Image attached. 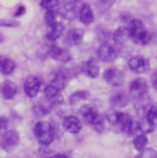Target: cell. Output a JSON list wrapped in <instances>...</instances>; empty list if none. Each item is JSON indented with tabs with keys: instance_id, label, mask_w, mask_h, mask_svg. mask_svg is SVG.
I'll use <instances>...</instances> for the list:
<instances>
[{
	"instance_id": "6da1fadb",
	"label": "cell",
	"mask_w": 157,
	"mask_h": 158,
	"mask_svg": "<svg viewBox=\"0 0 157 158\" xmlns=\"http://www.w3.org/2000/svg\"><path fill=\"white\" fill-rule=\"evenodd\" d=\"M128 30H129L130 38L134 40L135 43L147 44L151 40V38H152L151 33L147 31V28L144 25V22L141 20H139V19H131L129 21Z\"/></svg>"
},
{
	"instance_id": "7a4b0ae2",
	"label": "cell",
	"mask_w": 157,
	"mask_h": 158,
	"mask_svg": "<svg viewBox=\"0 0 157 158\" xmlns=\"http://www.w3.org/2000/svg\"><path fill=\"white\" fill-rule=\"evenodd\" d=\"M33 131H35V135L40 145H50L57 136V130H55L54 125H52L47 121H38L35 125Z\"/></svg>"
},
{
	"instance_id": "3957f363",
	"label": "cell",
	"mask_w": 157,
	"mask_h": 158,
	"mask_svg": "<svg viewBox=\"0 0 157 158\" xmlns=\"http://www.w3.org/2000/svg\"><path fill=\"white\" fill-rule=\"evenodd\" d=\"M81 114L83 119L91 124L96 131L98 132H102L103 131V127H104V124H103V118L101 117V114L91 106H83L81 108Z\"/></svg>"
},
{
	"instance_id": "277c9868",
	"label": "cell",
	"mask_w": 157,
	"mask_h": 158,
	"mask_svg": "<svg viewBox=\"0 0 157 158\" xmlns=\"http://www.w3.org/2000/svg\"><path fill=\"white\" fill-rule=\"evenodd\" d=\"M20 142V135L15 130H10L5 132L0 139V147L4 151H11L14 150Z\"/></svg>"
},
{
	"instance_id": "5b68a950",
	"label": "cell",
	"mask_w": 157,
	"mask_h": 158,
	"mask_svg": "<svg viewBox=\"0 0 157 158\" xmlns=\"http://www.w3.org/2000/svg\"><path fill=\"white\" fill-rule=\"evenodd\" d=\"M129 69L134 73L144 74V73L149 71V69H150L149 59H146L142 55H135V56L130 58V60H129Z\"/></svg>"
},
{
	"instance_id": "8992f818",
	"label": "cell",
	"mask_w": 157,
	"mask_h": 158,
	"mask_svg": "<svg viewBox=\"0 0 157 158\" xmlns=\"http://www.w3.org/2000/svg\"><path fill=\"white\" fill-rule=\"evenodd\" d=\"M97 56L100 60H102L104 63H112L117 59L118 52L113 45H111L108 43H103L97 49Z\"/></svg>"
},
{
	"instance_id": "52a82bcc",
	"label": "cell",
	"mask_w": 157,
	"mask_h": 158,
	"mask_svg": "<svg viewBox=\"0 0 157 158\" xmlns=\"http://www.w3.org/2000/svg\"><path fill=\"white\" fill-rule=\"evenodd\" d=\"M129 91H130V94L135 99L146 96V91H147V82H146V80L140 79V77L133 80L130 86H129Z\"/></svg>"
},
{
	"instance_id": "ba28073f",
	"label": "cell",
	"mask_w": 157,
	"mask_h": 158,
	"mask_svg": "<svg viewBox=\"0 0 157 158\" xmlns=\"http://www.w3.org/2000/svg\"><path fill=\"white\" fill-rule=\"evenodd\" d=\"M39 88H40V80L35 76V75H31L28 76L27 79L25 80V83H23V89H25V93L33 98L38 94Z\"/></svg>"
},
{
	"instance_id": "9c48e42d",
	"label": "cell",
	"mask_w": 157,
	"mask_h": 158,
	"mask_svg": "<svg viewBox=\"0 0 157 158\" xmlns=\"http://www.w3.org/2000/svg\"><path fill=\"white\" fill-rule=\"evenodd\" d=\"M63 32H64V25H63V23L57 22L55 25H53V26L50 27V31H49V32L45 35V37H44L45 44L49 45V48L53 47V45H55V42H57V40L63 35Z\"/></svg>"
},
{
	"instance_id": "30bf717a",
	"label": "cell",
	"mask_w": 157,
	"mask_h": 158,
	"mask_svg": "<svg viewBox=\"0 0 157 158\" xmlns=\"http://www.w3.org/2000/svg\"><path fill=\"white\" fill-rule=\"evenodd\" d=\"M103 79L106 80L108 83L111 85H114V86H119L123 83V80H124V75L123 73L117 69V68H108L104 74H103Z\"/></svg>"
},
{
	"instance_id": "8fae6325",
	"label": "cell",
	"mask_w": 157,
	"mask_h": 158,
	"mask_svg": "<svg viewBox=\"0 0 157 158\" xmlns=\"http://www.w3.org/2000/svg\"><path fill=\"white\" fill-rule=\"evenodd\" d=\"M49 56L53 58L54 60H58V61H62V63H68L71 60V55L70 53L64 49V48H60L58 45H53L49 48V52H48Z\"/></svg>"
},
{
	"instance_id": "7c38bea8",
	"label": "cell",
	"mask_w": 157,
	"mask_h": 158,
	"mask_svg": "<svg viewBox=\"0 0 157 158\" xmlns=\"http://www.w3.org/2000/svg\"><path fill=\"white\" fill-rule=\"evenodd\" d=\"M44 96L48 99V102L52 106H59L63 103V96L60 94V91H58L55 87H53L52 85H48L44 89Z\"/></svg>"
},
{
	"instance_id": "4fadbf2b",
	"label": "cell",
	"mask_w": 157,
	"mask_h": 158,
	"mask_svg": "<svg viewBox=\"0 0 157 158\" xmlns=\"http://www.w3.org/2000/svg\"><path fill=\"white\" fill-rule=\"evenodd\" d=\"M81 69H82L83 74L87 75L88 77L96 79L100 75V65H98V61L96 59H88V60H86L82 64Z\"/></svg>"
},
{
	"instance_id": "5bb4252c",
	"label": "cell",
	"mask_w": 157,
	"mask_h": 158,
	"mask_svg": "<svg viewBox=\"0 0 157 158\" xmlns=\"http://www.w3.org/2000/svg\"><path fill=\"white\" fill-rule=\"evenodd\" d=\"M63 127L71 134H78L82 127V124L80 121V119L75 115H69L63 120Z\"/></svg>"
},
{
	"instance_id": "9a60e30c",
	"label": "cell",
	"mask_w": 157,
	"mask_h": 158,
	"mask_svg": "<svg viewBox=\"0 0 157 158\" xmlns=\"http://www.w3.org/2000/svg\"><path fill=\"white\" fill-rule=\"evenodd\" d=\"M66 82H68V75H66V73L63 71V70H59V71H55L53 74L49 85H52L53 87H55L58 91H62V89L65 88Z\"/></svg>"
},
{
	"instance_id": "2e32d148",
	"label": "cell",
	"mask_w": 157,
	"mask_h": 158,
	"mask_svg": "<svg viewBox=\"0 0 157 158\" xmlns=\"http://www.w3.org/2000/svg\"><path fill=\"white\" fill-rule=\"evenodd\" d=\"M78 19L85 25H91L95 20V15L92 11V7L88 4H82L78 11Z\"/></svg>"
},
{
	"instance_id": "e0dca14e",
	"label": "cell",
	"mask_w": 157,
	"mask_h": 158,
	"mask_svg": "<svg viewBox=\"0 0 157 158\" xmlns=\"http://www.w3.org/2000/svg\"><path fill=\"white\" fill-rule=\"evenodd\" d=\"M16 92H17V87H16V85H15L12 81L6 80V81H4V82L0 85V93H1V96H2L5 99H11V98H14L15 94H16Z\"/></svg>"
},
{
	"instance_id": "ac0fdd59",
	"label": "cell",
	"mask_w": 157,
	"mask_h": 158,
	"mask_svg": "<svg viewBox=\"0 0 157 158\" xmlns=\"http://www.w3.org/2000/svg\"><path fill=\"white\" fill-rule=\"evenodd\" d=\"M82 37H83V31L81 28H71L66 32L65 42L69 45H78L81 43Z\"/></svg>"
},
{
	"instance_id": "d6986e66",
	"label": "cell",
	"mask_w": 157,
	"mask_h": 158,
	"mask_svg": "<svg viewBox=\"0 0 157 158\" xmlns=\"http://www.w3.org/2000/svg\"><path fill=\"white\" fill-rule=\"evenodd\" d=\"M16 68V64L12 59L0 55V73L4 75H10L14 73Z\"/></svg>"
},
{
	"instance_id": "ffe728a7",
	"label": "cell",
	"mask_w": 157,
	"mask_h": 158,
	"mask_svg": "<svg viewBox=\"0 0 157 158\" xmlns=\"http://www.w3.org/2000/svg\"><path fill=\"white\" fill-rule=\"evenodd\" d=\"M128 38H130L128 27H119L113 32V40L118 45H123L128 40Z\"/></svg>"
},
{
	"instance_id": "44dd1931",
	"label": "cell",
	"mask_w": 157,
	"mask_h": 158,
	"mask_svg": "<svg viewBox=\"0 0 157 158\" xmlns=\"http://www.w3.org/2000/svg\"><path fill=\"white\" fill-rule=\"evenodd\" d=\"M111 103H112V106L114 108H124L129 103V97L124 92H118V93L112 96Z\"/></svg>"
},
{
	"instance_id": "7402d4cb",
	"label": "cell",
	"mask_w": 157,
	"mask_h": 158,
	"mask_svg": "<svg viewBox=\"0 0 157 158\" xmlns=\"http://www.w3.org/2000/svg\"><path fill=\"white\" fill-rule=\"evenodd\" d=\"M147 142H149V140H147V136H146L145 134H138V135L134 137V140H133L134 147H135V150H138V151H142V150L145 148V146L147 145Z\"/></svg>"
},
{
	"instance_id": "603a6c76",
	"label": "cell",
	"mask_w": 157,
	"mask_h": 158,
	"mask_svg": "<svg viewBox=\"0 0 157 158\" xmlns=\"http://www.w3.org/2000/svg\"><path fill=\"white\" fill-rule=\"evenodd\" d=\"M146 120L152 125H157V103L151 104L147 108V110H146Z\"/></svg>"
},
{
	"instance_id": "cb8c5ba5",
	"label": "cell",
	"mask_w": 157,
	"mask_h": 158,
	"mask_svg": "<svg viewBox=\"0 0 157 158\" xmlns=\"http://www.w3.org/2000/svg\"><path fill=\"white\" fill-rule=\"evenodd\" d=\"M50 108L43 103H37L33 106V113L36 117H45L47 114H49Z\"/></svg>"
},
{
	"instance_id": "d4e9b609",
	"label": "cell",
	"mask_w": 157,
	"mask_h": 158,
	"mask_svg": "<svg viewBox=\"0 0 157 158\" xmlns=\"http://www.w3.org/2000/svg\"><path fill=\"white\" fill-rule=\"evenodd\" d=\"M116 0H98L97 1V9L100 12H106L114 5Z\"/></svg>"
},
{
	"instance_id": "484cf974",
	"label": "cell",
	"mask_w": 157,
	"mask_h": 158,
	"mask_svg": "<svg viewBox=\"0 0 157 158\" xmlns=\"http://www.w3.org/2000/svg\"><path fill=\"white\" fill-rule=\"evenodd\" d=\"M44 21L48 26H53L55 25L58 21H57V10H50V11H47L45 15H44Z\"/></svg>"
},
{
	"instance_id": "4316f807",
	"label": "cell",
	"mask_w": 157,
	"mask_h": 158,
	"mask_svg": "<svg viewBox=\"0 0 157 158\" xmlns=\"http://www.w3.org/2000/svg\"><path fill=\"white\" fill-rule=\"evenodd\" d=\"M87 97H88V93L86 91H78V92H75V93L71 94L70 103L71 104H75V103H78V102L82 101V99H86Z\"/></svg>"
},
{
	"instance_id": "83f0119b",
	"label": "cell",
	"mask_w": 157,
	"mask_h": 158,
	"mask_svg": "<svg viewBox=\"0 0 157 158\" xmlns=\"http://www.w3.org/2000/svg\"><path fill=\"white\" fill-rule=\"evenodd\" d=\"M58 5H59V0H42L40 2V6L47 11L57 10Z\"/></svg>"
},
{
	"instance_id": "f1b7e54d",
	"label": "cell",
	"mask_w": 157,
	"mask_h": 158,
	"mask_svg": "<svg viewBox=\"0 0 157 158\" xmlns=\"http://www.w3.org/2000/svg\"><path fill=\"white\" fill-rule=\"evenodd\" d=\"M136 158H157V152L154 148H144Z\"/></svg>"
},
{
	"instance_id": "f546056e",
	"label": "cell",
	"mask_w": 157,
	"mask_h": 158,
	"mask_svg": "<svg viewBox=\"0 0 157 158\" xmlns=\"http://www.w3.org/2000/svg\"><path fill=\"white\" fill-rule=\"evenodd\" d=\"M0 26L2 27H19L20 22L12 20H0Z\"/></svg>"
},
{
	"instance_id": "4dcf8cb0",
	"label": "cell",
	"mask_w": 157,
	"mask_h": 158,
	"mask_svg": "<svg viewBox=\"0 0 157 158\" xmlns=\"http://www.w3.org/2000/svg\"><path fill=\"white\" fill-rule=\"evenodd\" d=\"M118 114H119V112H117V110H111V112L107 113V118H108V120H109L112 124H117Z\"/></svg>"
},
{
	"instance_id": "1f68e13d",
	"label": "cell",
	"mask_w": 157,
	"mask_h": 158,
	"mask_svg": "<svg viewBox=\"0 0 157 158\" xmlns=\"http://www.w3.org/2000/svg\"><path fill=\"white\" fill-rule=\"evenodd\" d=\"M7 125H9V119L4 115L0 117V132H2L7 127Z\"/></svg>"
},
{
	"instance_id": "d6a6232c",
	"label": "cell",
	"mask_w": 157,
	"mask_h": 158,
	"mask_svg": "<svg viewBox=\"0 0 157 158\" xmlns=\"http://www.w3.org/2000/svg\"><path fill=\"white\" fill-rule=\"evenodd\" d=\"M151 81H152V87L157 91V71H155L151 76Z\"/></svg>"
},
{
	"instance_id": "836d02e7",
	"label": "cell",
	"mask_w": 157,
	"mask_h": 158,
	"mask_svg": "<svg viewBox=\"0 0 157 158\" xmlns=\"http://www.w3.org/2000/svg\"><path fill=\"white\" fill-rule=\"evenodd\" d=\"M25 11H26L25 6H20V7L17 9V11L15 12V16H20V15H23V14H25Z\"/></svg>"
},
{
	"instance_id": "e575fe53",
	"label": "cell",
	"mask_w": 157,
	"mask_h": 158,
	"mask_svg": "<svg viewBox=\"0 0 157 158\" xmlns=\"http://www.w3.org/2000/svg\"><path fill=\"white\" fill-rule=\"evenodd\" d=\"M48 158H69L66 155H63V153H58V155H54V156H50Z\"/></svg>"
},
{
	"instance_id": "d590c367",
	"label": "cell",
	"mask_w": 157,
	"mask_h": 158,
	"mask_svg": "<svg viewBox=\"0 0 157 158\" xmlns=\"http://www.w3.org/2000/svg\"><path fill=\"white\" fill-rule=\"evenodd\" d=\"M2 42H4V36L0 33V43H2Z\"/></svg>"
}]
</instances>
